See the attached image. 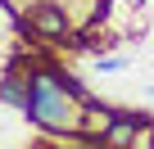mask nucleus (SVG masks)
I'll return each instance as SVG.
<instances>
[{
	"instance_id": "nucleus-1",
	"label": "nucleus",
	"mask_w": 154,
	"mask_h": 149,
	"mask_svg": "<svg viewBox=\"0 0 154 149\" xmlns=\"http://www.w3.org/2000/svg\"><path fill=\"white\" fill-rule=\"evenodd\" d=\"M95 95L77 82V77H63V72H32L27 77V118L32 127L50 131V136H63V131H82V118Z\"/></svg>"
},
{
	"instance_id": "nucleus-2",
	"label": "nucleus",
	"mask_w": 154,
	"mask_h": 149,
	"mask_svg": "<svg viewBox=\"0 0 154 149\" xmlns=\"http://www.w3.org/2000/svg\"><path fill=\"white\" fill-rule=\"evenodd\" d=\"M23 27L27 32H36V36H45V41H68V9L63 5H54V0H32L27 5V14H23Z\"/></svg>"
},
{
	"instance_id": "nucleus-3",
	"label": "nucleus",
	"mask_w": 154,
	"mask_h": 149,
	"mask_svg": "<svg viewBox=\"0 0 154 149\" xmlns=\"http://www.w3.org/2000/svg\"><path fill=\"white\" fill-rule=\"evenodd\" d=\"M140 127H145V118H136V113H113L109 127H104V149H131V140L140 136Z\"/></svg>"
},
{
	"instance_id": "nucleus-4",
	"label": "nucleus",
	"mask_w": 154,
	"mask_h": 149,
	"mask_svg": "<svg viewBox=\"0 0 154 149\" xmlns=\"http://www.w3.org/2000/svg\"><path fill=\"white\" fill-rule=\"evenodd\" d=\"M0 100L27 113V82H18V77H0Z\"/></svg>"
},
{
	"instance_id": "nucleus-5",
	"label": "nucleus",
	"mask_w": 154,
	"mask_h": 149,
	"mask_svg": "<svg viewBox=\"0 0 154 149\" xmlns=\"http://www.w3.org/2000/svg\"><path fill=\"white\" fill-rule=\"evenodd\" d=\"M91 68H95V72H122V68H127V59H122V54H100Z\"/></svg>"
}]
</instances>
